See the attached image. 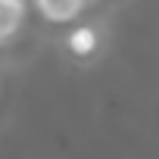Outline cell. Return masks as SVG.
I'll list each match as a JSON object with an SVG mask.
<instances>
[{"instance_id":"3","label":"cell","mask_w":159,"mask_h":159,"mask_svg":"<svg viewBox=\"0 0 159 159\" xmlns=\"http://www.w3.org/2000/svg\"><path fill=\"white\" fill-rule=\"evenodd\" d=\"M94 44H97V38H94L91 28H78V31L72 34V41H69V47H72L75 53H91Z\"/></svg>"},{"instance_id":"1","label":"cell","mask_w":159,"mask_h":159,"mask_svg":"<svg viewBox=\"0 0 159 159\" xmlns=\"http://www.w3.org/2000/svg\"><path fill=\"white\" fill-rule=\"evenodd\" d=\"M81 3L84 0H38L41 13L50 19V22H69L81 13Z\"/></svg>"},{"instance_id":"2","label":"cell","mask_w":159,"mask_h":159,"mask_svg":"<svg viewBox=\"0 0 159 159\" xmlns=\"http://www.w3.org/2000/svg\"><path fill=\"white\" fill-rule=\"evenodd\" d=\"M22 22V0H0V41L10 38Z\"/></svg>"}]
</instances>
